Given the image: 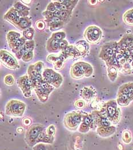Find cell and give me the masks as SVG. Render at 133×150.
<instances>
[{"label":"cell","mask_w":133,"mask_h":150,"mask_svg":"<svg viewBox=\"0 0 133 150\" xmlns=\"http://www.w3.org/2000/svg\"><path fill=\"white\" fill-rule=\"evenodd\" d=\"M13 7L18 12L30 11V8L26 6L21 1H15L13 3Z\"/></svg>","instance_id":"obj_32"},{"label":"cell","mask_w":133,"mask_h":150,"mask_svg":"<svg viewBox=\"0 0 133 150\" xmlns=\"http://www.w3.org/2000/svg\"><path fill=\"white\" fill-rule=\"evenodd\" d=\"M32 26V20L30 17H26L21 18L20 22L15 26L18 29L22 30L23 32L25 30L31 28Z\"/></svg>","instance_id":"obj_23"},{"label":"cell","mask_w":133,"mask_h":150,"mask_svg":"<svg viewBox=\"0 0 133 150\" xmlns=\"http://www.w3.org/2000/svg\"><path fill=\"white\" fill-rule=\"evenodd\" d=\"M131 65H132V68H133V60L131 62Z\"/></svg>","instance_id":"obj_55"},{"label":"cell","mask_w":133,"mask_h":150,"mask_svg":"<svg viewBox=\"0 0 133 150\" xmlns=\"http://www.w3.org/2000/svg\"><path fill=\"white\" fill-rule=\"evenodd\" d=\"M90 128L88 126V125H86V124H85L84 123L82 122L81 124L78 127V131L82 134H85V133H87L90 130Z\"/></svg>","instance_id":"obj_44"},{"label":"cell","mask_w":133,"mask_h":150,"mask_svg":"<svg viewBox=\"0 0 133 150\" xmlns=\"http://www.w3.org/2000/svg\"><path fill=\"white\" fill-rule=\"evenodd\" d=\"M78 63L81 65V67H82V68L84 72L85 77H89L93 75L94 69L91 64H90L89 63L84 62H79Z\"/></svg>","instance_id":"obj_27"},{"label":"cell","mask_w":133,"mask_h":150,"mask_svg":"<svg viewBox=\"0 0 133 150\" xmlns=\"http://www.w3.org/2000/svg\"><path fill=\"white\" fill-rule=\"evenodd\" d=\"M53 65H54V68L56 70L59 71L63 68V65H64V62L58 58V59L53 64Z\"/></svg>","instance_id":"obj_48"},{"label":"cell","mask_w":133,"mask_h":150,"mask_svg":"<svg viewBox=\"0 0 133 150\" xmlns=\"http://www.w3.org/2000/svg\"><path fill=\"white\" fill-rule=\"evenodd\" d=\"M18 14L21 18L23 17H28V16L30 14V11H20L18 12Z\"/></svg>","instance_id":"obj_52"},{"label":"cell","mask_w":133,"mask_h":150,"mask_svg":"<svg viewBox=\"0 0 133 150\" xmlns=\"http://www.w3.org/2000/svg\"><path fill=\"white\" fill-rule=\"evenodd\" d=\"M45 21L46 24V25L48 26L49 27H50L52 25L61 24V23H63L67 24L69 21L64 20V19H62L59 17H50L48 19H45Z\"/></svg>","instance_id":"obj_30"},{"label":"cell","mask_w":133,"mask_h":150,"mask_svg":"<svg viewBox=\"0 0 133 150\" xmlns=\"http://www.w3.org/2000/svg\"><path fill=\"white\" fill-rule=\"evenodd\" d=\"M17 84L22 91L25 98H29L31 96L32 91L33 89V87L27 75L20 76L17 79Z\"/></svg>","instance_id":"obj_10"},{"label":"cell","mask_w":133,"mask_h":150,"mask_svg":"<svg viewBox=\"0 0 133 150\" xmlns=\"http://www.w3.org/2000/svg\"><path fill=\"white\" fill-rule=\"evenodd\" d=\"M83 113L80 111H72L68 113L63 119L65 127L71 131H75L82 122Z\"/></svg>","instance_id":"obj_2"},{"label":"cell","mask_w":133,"mask_h":150,"mask_svg":"<svg viewBox=\"0 0 133 150\" xmlns=\"http://www.w3.org/2000/svg\"><path fill=\"white\" fill-rule=\"evenodd\" d=\"M66 56L67 59L69 58H79L77 52L75 49V47L74 45H69L65 50L62 51Z\"/></svg>","instance_id":"obj_26"},{"label":"cell","mask_w":133,"mask_h":150,"mask_svg":"<svg viewBox=\"0 0 133 150\" xmlns=\"http://www.w3.org/2000/svg\"><path fill=\"white\" fill-rule=\"evenodd\" d=\"M123 21L126 25L133 26V8L125 12L123 15Z\"/></svg>","instance_id":"obj_29"},{"label":"cell","mask_w":133,"mask_h":150,"mask_svg":"<svg viewBox=\"0 0 133 150\" xmlns=\"http://www.w3.org/2000/svg\"><path fill=\"white\" fill-rule=\"evenodd\" d=\"M22 124L25 127H29L32 125V119L29 117H25L22 120Z\"/></svg>","instance_id":"obj_51"},{"label":"cell","mask_w":133,"mask_h":150,"mask_svg":"<svg viewBox=\"0 0 133 150\" xmlns=\"http://www.w3.org/2000/svg\"><path fill=\"white\" fill-rule=\"evenodd\" d=\"M56 132V127L53 125H49L48 128H46V132L50 137L55 138Z\"/></svg>","instance_id":"obj_42"},{"label":"cell","mask_w":133,"mask_h":150,"mask_svg":"<svg viewBox=\"0 0 133 150\" xmlns=\"http://www.w3.org/2000/svg\"><path fill=\"white\" fill-rule=\"evenodd\" d=\"M85 101L84 100L79 99L76 100L74 103V107L77 110L83 109L85 106Z\"/></svg>","instance_id":"obj_45"},{"label":"cell","mask_w":133,"mask_h":150,"mask_svg":"<svg viewBox=\"0 0 133 150\" xmlns=\"http://www.w3.org/2000/svg\"><path fill=\"white\" fill-rule=\"evenodd\" d=\"M34 67L37 71L41 74H42L44 70L45 69L44 64L42 62H41V61L37 62V63L34 64Z\"/></svg>","instance_id":"obj_43"},{"label":"cell","mask_w":133,"mask_h":150,"mask_svg":"<svg viewBox=\"0 0 133 150\" xmlns=\"http://www.w3.org/2000/svg\"><path fill=\"white\" fill-rule=\"evenodd\" d=\"M27 76L32 83L33 89L44 81L42 74H39L35 69L34 64H31L27 68Z\"/></svg>","instance_id":"obj_12"},{"label":"cell","mask_w":133,"mask_h":150,"mask_svg":"<svg viewBox=\"0 0 133 150\" xmlns=\"http://www.w3.org/2000/svg\"><path fill=\"white\" fill-rule=\"evenodd\" d=\"M118 68L114 66L108 67L107 69L108 76L111 82H114L118 77Z\"/></svg>","instance_id":"obj_28"},{"label":"cell","mask_w":133,"mask_h":150,"mask_svg":"<svg viewBox=\"0 0 133 150\" xmlns=\"http://www.w3.org/2000/svg\"><path fill=\"white\" fill-rule=\"evenodd\" d=\"M26 105L24 102L20 100L12 99L9 100L5 107V112L8 116L20 117L24 114Z\"/></svg>","instance_id":"obj_1"},{"label":"cell","mask_w":133,"mask_h":150,"mask_svg":"<svg viewBox=\"0 0 133 150\" xmlns=\"http://www.w3.org/2000/svg\"><path fill=\"white\" fill-rule=\"evenodd\" d=\"M93 112L96 118L97 127H108L112 125L111 122L107 118L101 116L99 112V111H94Z\"/></svg>","instance_id":"obj_22"},{"label":"cell","mask_w":133,"mask_h":150,"mask_svg":"<svg viewBox=\"0 0 133 150\" xmlns=\"http://www.w3.org/2000/svg\"><path fill=\"white\" fill-rule=\"evenodd\" d=\"M42 16L45 18V19H48L52 17H57L62 19L70 20L72 17L73 11H55L53 12H49L47 11H45L42 12Z\"/></svg>","instance_id":"obj_16"},{"label":"cell","mask_w":133,"mask_h":150,"mask_svg":"<svg viewBox=\"0 0 133 150\" xmlns=\"http://www.w3.org/2000/svg\"><path fill=\"white\" fill-rule=\"evenodd\" d=\"M117 102L118 105L121 107H126L129 105L132 101L127 95L125 94H117Z\"/></svg>","instance_id":"obj_25"},{"label":"cell","mask_w":133,"mask_h":150,"mask_svg":"<svg viewBox=\"0 0 133 150\" xmlns=\"http://www.w3.org/2000/svg\"><path fill=\"white\" fill-rule=\"evenodd\" d=\"M35 46H36V42L33 40H27L24 45L25 52H33V50L35 48Z\"/></svg>","instance_id":"obj_36"},{"label":"cell","mask_w":133,"mask_h":150,"mask_svg":"<svg viewBox=\"0 0 133 150\" xmlns=\"http://www.w3.org/2000/svg\"><path fill=\"white\" fill-rule=\"evenodd\" d=\"M55 88L48 83L43 81L34 89L37 96L42 103H46L48 100L50 93L54 90Z\"/></svg>","instance_id":"obj_8"},{"label":"cell","mask_w":133,"mask_h":150,"mask_svg":"<svg viewBox=\"0 0 133 150\" xmlns=\"http://www.w3.org/2000/svg\"><path fill=\"white\" fill-rule=\"evenodd\" d=\"M4 82L8 86H12L14 83V79L13 76L12 75H6L4 77Z\"/></svg>","instance_id":"obj_40"},{"label":"cell","mask_w":133,"mask_h":150,"mask_svg":"<svg viewBox=\"0 0 133 150\" xmlns=\"http://www.w3.org/2000/svg\"><path fill=\"white\" fill-rule=\"evenodd\" d=\"M66 33L65 32H54L52 33L51 37L54 38V39L58 40V41H61L63 40H65L66 38Z\"/></svg>","instance_id":"obj_38"},{"label":"cell","mask_w":133,"mask_h":150,"mask_svg":"<svg viewBox=\"0 0 133 150\" xmlns=\"http://www.w3.org/2000/svg\"><path fill=\"white\" fill-rule=\"evenodd\" d=\"M121 109L120 108H118V111H117V112L116 115L115 116V117H114L113 121H112V125H117L120 121V119H121Z\"/></svg>","instance_id":"obj_46"},{"label":"cell","mask_w":133,"mask_h":150,"mask_svg":"<svg viewBox=\"0 0 133 150\" xmlns=\"http://www.w3.org/2000/svg\"><path fill=\"white\" fill-rule=\"evenodd\" d=\"M1 62L6 68L11 69L15 70L19 68V65L16 59L11 53L5 50H1L0 52Z\"/></svg>","instance_id":"obj_9"},{"label":"cell","mask_w":133,"mask_h":150,"mask_svg":"<svg viewBox=\"0 0 133 150\" xmlns=\"http://www.w3.org/2000/svg\"><path fill=\"white\" fill-rule=\"evenodd\" d=\"M33 150H54V148L50 144L39 143L33 147Z\"/></svg>","instance_id":"obj_33"},{"label":"cell","mask_w":133,"mask_h":150,"mask_svg":"<svg viewBox=\"0 0 133 150\" xmlns=\"http://www.w3.org/2000/svg\"><path fill=\"white\" fill-rule=\"evenodd\" d=\"M122 140L123 142L126 144H129L132 142V133L129 130H125L122 132Z\"/></svg>","instance_id":"obj_35"},{"label":"cell","mask_w":133,"mask_h":150,"mask_svg":"<svg viewBox=\"0 0 133 150\" xmlns=\"http://www.w3.org/2000/svg\"><path fill=\"white\" fill-rule=\"evenodd\" d=\"M69 46L68 42L66 40H63L59 42V49L60 51L65 50Z\"/></svg>","instance_id":"obj_50"},{"label":"cell","mask_w":133,"mask_h":150,"mask_svg":"<svg viewBox=\"0 0 133 150\" xmlns=\"http://www.w3.org/2000/svg\"><path fill=\"white\" fill-rule=\"evenodd\" d=\"M82 122L86 125H88L90 128V129L97 128L96 118L93 112L90 113H83Z\"/></svg>","instance_id":"obj_19"},{"label":"cell","mask_w":133,"mask_h":150,"mask_svg":"<svg viewBox=\"0 0 133 150\" xmlns=\"http://www.w3.org/2000/svg\"><path fill=\"white\" fill-rule=\"evenodd\" d=\"M102 30L100 28L95 25H91L85 29L84 36L89 44H96L102 39Z\"/></svg>","instance_id":"obj_6"},{"label":"cell","mask_w":133,"mask_h":150,"mask_svg":"<svg viewBox=\"0 0 133 150\" xmlns=\"http://www.w3.org/2000/svg\"><path fill=\"white\" fill-rule=\"evenodd\" d=\"M53 2L56 11H73L78 1L62 0L51 1Z\"/></svg>","instance_id":"obj_11"},{"label":"cell","mask_w":133,"mask_h":150,"mask_svg":"<svg viewBox=\"0 0 133 150\" xmlns=\"http://www.w3.org/2000/svg\"><path fill=\"white\" fill-rule=\"evenodd\" d=\"M24 5H25L26 6L27 5H31V4L32 2V1L31 0H22L21 1Z\"/></svg>","instance_id":"obj_54"},{"label":"cell","mask_w":133,"mask_h":150,"mask_svg":"<svg viewBox=\"0 0 133 150\" xmlns=\"http://www.w3.org/2000/svg\"><path fill=\"white\" fill-rule=\"evenodd\" d=\"M118 51V47L117 42L113 41L106 43L101 47L99 54V57L106 62L114 58Z\"/></svg>","instance_id":"obj_5"},{"label":"cell","mask_w":133,"mask_h":150,"mask_svg":"<svg viewBox=\"0 0 133 150\" xmlns=\"http://www.w3.org/2000/svg\"><path fill=\"white\" fill-rule=\"evenodd\" d=\"M70 76L75 80L82 79L85 77L84 72L78 62L74 64L70 69Z\"/></svg>","instance_id":"obj_18"},{"label":"cell","mask_w":133,"mask_h":150,"mask_svg":"<svg viewBox=\"0 0 133 150\" xmlns=\"http://www.w3.org/2000/svg\"><path fill=\"white\" fill-rule=\"evenodd\" d=\"M58 59V55L57 54H50L47 57V62L48 63H55L57 60Z\"/></svg>","instance_id":"obj_49"},{"label":"cell","mask_w":133,"mask_h":150,"mask_svg":"<svg viewBox=\"0 0 133 150\" xmlns=\"http://www.w3.org/2000/svg\"><path fill=\"white\" fill-rule=\"evenodd\" d=\"M80 95L82 100L86 102H90L96 98L97 91L93 87L87 86L82 88L80 90Z\"/></svg>","instance_id":"obj_15"},{"label":"cell","mask_w":133,"mask_h":150,"mask_svg":"<svg viewBox=\"0 0 133 150\" xmlns=\"http://www.w3.org/2000/svg\"><path fill=\"white\" fill-rule=\"evenodd\" d=\"M133 93V83H128L122 84L118 91L117 94H125L128 95Z\"/></svg>","instance_id":"obj_24"},{"label":"cell","mask_w":133,"mask_h":150,"mask_svg":"<svg viewBox=\"0 0 133 150\" xmlns=\"http://www.w3.org/2000/svg\"><path fill=\"white\" fill-rule=\"evenodd\" d=\"M98 2H99V1H97V0H89V1H87L88 4L90 5H91V6L97 5Z\"/></svg>","instance_id":"obj_53"},{"label":"cell","mask_w":133,"mask_h":150,"mask_svg":"<svg viewBox=\"0 0 133 150\" xmlns=\"http://www.w3.org/2000/svg\"><path fill=\"white\" fill-rule=\"evenodd\" d=\"M33 56H34L33 52H25L21 60L24 62L28 63L32 60V59H33Z\"/></svg>","instance_id":"obj_41"},{"label":"cell","mask_w":133,"mask_h":150,"mask_svg":"<svg viewBox=\"0 0 133 150\" xmlns=\"http://www.w3.org/2000/svg\"><path fill=\"white\" fill-rule=\"evenodd\" d=\"M97 134L101 138H108L115 134L116 127L114 125H111L108 127H97Z\"/></svg>","instance_id":"obj_17"},{"label":"cell","mask_w":133,"mask_h":150,"mask_svg":"<svg viewBox=\"0 0 133 150\" xmlns=\"http://www.w3.org/2000/svg\"><path fill=\"white\" fill-rule=\"evenodd\" d=\"M77 52L78 57H84L87 56L90 52V44L86 40H80L77 41L74 45Z\"/></svg>","instance_id":"obj_13"},{"label":"cell","mask_w":133,"mask_h":150,"mask_svg":"<svg viewBox=\"0 0 133 150\" xmlns=\"http://www.w3.org/2000/svg\"><path fill=\"white\" fill-rule=\"evenodd\" d=\"M45 129V126L41 124L36 123L27 128L25 133V141L26 144L31 147H33L37 144V140L41 132Z\"/></svg>","instance_id":"obj_3"},{"label":"cell","mask_w":133,"mask_h":150,"mask_svg":"<svg viewBox=\"0 0 133 150\" xmlns=\"http://www.w3.org/2000/svg\"><path fill=\"white\" fill-rule=\"evenodd\" d=\"M46 26V24L45 21V20H39L37 21L36 23H35V27L38 31L42 32L44 31Z\"/></svg>","instance_id":"obj_39"},{"label":"cell","mask_w":133,"mask_h":150,"mask_svg":"<svg viewBox=\"0 0 133 150\" xmlns=\"http://www.w3.org/2000/svg\"><path fill=\"white\" fill-rule=\"evenodd\" d=\"M21 34L14 30L9 31L6 34V40L9 47L11 49L15 42L21 38Z\"/></svg>","instance_id":"obj_21"},{"label":"cell","mask_w":133,"mask_h":150,"mask_svg":"<svg viewBox=\"0 0 133 150\" xmlns=\"http://www.w3.org/2000/svg\"><path fill=\"white\" fill-rule=\"evenodd\" d=\"M34 33H35L34 29L31 27L23 31V37H24L27 40H33Z\"/></svg>","instance_id":"obj_34"},{"label":"cell","mask_w":133,"mask_h":150,"mask_svg":"<svg viewBox=\"0 0 133 150\" xmlns=\"http://www.w3.org/2000/svg\"><path fill=\"white\" fill-rule=\"evenodd\" d=\"M118 104L116 100H110L105 103L99 112L101 116L107 118L112 122L118 111Z\"/></svg>","instance_id":"obj_7"},{"label":"cell","mask_w":133,"mask_h":150,"mask_svg":"<svg viewBox=\"0 0 133 150\" xmlns=\"http://www.w3.org/2000/svg\"><path fill=\"white\" fill-rule=\"evenodd\" d=\"M120 41L128 46L130 44H131L133 42V35L132 34L125 35Z\"/></svg>","instance_id":"obj_37"},{"label":"cell","mask_w":133,"mask_h":150,"mask_svg":"<svg viewBox=\"0 0 133 150\" xmlns=\"http://www.w3.org/2000/svg\"><path fill=\"white\" fill-rule=\"evenodd\" d=\"M65 24H66V23H61V24H58L52 25V26L49 27V30L51 32L58 31V30H60L61 29H62L65 26Z\"/></svg>","instance_id":"obj_47"},{"label":"cell","mask_w":133,"mask_h":150,"mask_svg":"<svg viewBox=\"0 0 133 150\" xmlns=\"http://www.w3.org/2000/svg\"><path fill=\"white\" fill-rule=\"evenodd\" d=\"M59 42L60 41L50 37L46 42V49L49 53H58L60 52L59 49Z\"/></svg>","instance_id":"obj_20"},{"label":"cell","mask_w":133,"mask_h":150,"mask_svg":"<svg viewBox=\"0 0 133 150\" xmlns=\"http://www.w3.org/2000/svg\"><path fill=\"white\" fill-rule=\"evenodd\" d=\"M3 18L15 27L20 22L21 17L18 12L13 7H12L4 15Z\"/></svg>","instance_id":"obj_14"},{"label":"cell","mask_w":133,"mask_h":150,"mask_svg":"<svg viewBox=\"0 0 133 150\" xmlns=\"http://www.w3.org/2000/svg\"><path fill=\"white\" fill-rule=\"evenodd\" d=\"M42 76L44 81L56 88L60 87L63 81L62 76L51 68H45Z\"/></svg>","instance_id":"obj_4"},{"label":"cell","mask_w":133,"mask_h":150,"mask_svg":"<svg viewBox=\"0 0 133 150\" xmlns=\"http://www.w3.org/2000/svg\"><path fill=\"white\" fill-rule=\"evenodd\" d=\"M27 41V40L24 37H23V36H22L21 38H20L15 42V44L13 45L12 48H11L13 53H14L15 54L17 52H18L21 48H23Z\"/></svg>","instance_id":"obj_31"}]
</instances>
